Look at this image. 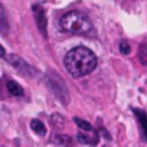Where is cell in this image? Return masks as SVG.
<instances>
[{
    "label": "cell",
    "instance_id": "5b68a950",
    "mask_svg": "<svg viewBox=\"0 0 147 147\" xmlns=\"http://www.w3.org/2000/svg\"><path fill=\"white\" fill-rule=\"evenodd\" d=\"M33 15H35V20H36V26L40 30V33L43 36H46V26H48V19L45 15V10L42 9L40 5H35L33 6Z\"/></svg>",
    "mask_w": 147,
    "mask_h": 147
},
{
    "label": "cell",
    "instance_id": "8992f818",
    "mask_svg": "<svg viewBox=\"0 0 147 147\" xmlns=\"http://www.w3.org/2000/svg\"><path fill=\"white\" fill-rule=\"evenodd\" d=\"M98 137L100 136H98V133L94 128H91V130H80V133H78V140L81 143L90 144V146L98 144V140H100Z\"/></svg>",
    "mask_w": 147,
    "mask_h": 147
},
{
    "label": "cell",
    "instance_id": "5bb4252c",
    "mask_svg": "<svg viewBox=\"0 0 147 147\" xmlns=\"http://www.w3.org/2000/svg\"><path fill=\"white\" fill-rule=\"evenodd\" d=\"M118 48H120V52H121L123 55H128V53L131 52V46H130V43H128L127 40H121L120 45H118Z\"/></svg>",
    "mask_w": 147,
    "mask_h": 147
},
{
    "label": "cell",
    "instance_id": "6da1fadb",
    "mask_svg": "<svg viewBox=\"0 0 147 147\" xmlns=\"http://www.w3.org/2000/svg\"><path fill=\"white\" fill-rule=\"evenodd\" d=\"M97 63L98 61L95 53L85 46H78L71 49L63 59V65L66 71L75 78H81L91 74L97 68Z\"/></svg>",
    "mask_w": 147,
    "mask_h": 147
},
{
    "label": "cell",
    "instance_id": "30bf717a",
    "mask_svg": "<svg viewBox=\"0 0 147 147\" xmlns=\"http://www.w3.org/2000/svg\"><path fill=\"white\" fill-rule=\"evenodd\" d=\"M52 143L55 144H59V146H69L72 143L71 137L69 136H65V134H53L52 138H51Z\"/></svg>",
    "mask_w": 147,
    "mask_h": 147
},
{
    "label": "cell",
    "instance_id": "3957f363",
    "mask_svg": "<svg viewBox=\"0 0 147 147\" xmlns=\"http://www.w3.org/2000/svg\"><path fill=\"white\" fill-rule=\"evenodd\" d=\"M45 80H46V85L51 90V92L63 105H68V102H69V92H68V88H66L65 82L62 81V78L58 77L55 72H49V74H46Z\"/></svg>",
    "mask_w": 147,
    "mask_h": 147
},
{
    "label": "cell",
    "instance_id": "9c48e42d",
    "mask_svg": "<svg viewBox=\"0 0 147 147\" xmlns=\"http://www.w3.org/2000/svg\"><path fill=\"white\" fill-rule=\"evenodd\" d=\"M30 128L36 136H45L46 134V127L40 120H32L30 121Z\"/></svg>",
    "mask_w": 147,
    "mask_h": 147
},
{
    "label": "cell",
    "instance_id": "7a4b0ae2",
    "mask_svg": "<svg viewBox=\"0 0 147 147\" xmlns=\"http://www.w3.org/2000/svg\"><path fill=\"white\" fill-rule=\"evenodd\" d=\"M61 29L66 33L71 35H80V36H87V38H94L97 33L92 22L82 15L81 12L72 10L68 12L62 16L61 19Z\"/></svg>",
    "mask_w": 147,
    "mask_h": 147
},
{
    "label": "cell",
    "instance_id": "ba28073f",
    "mask_svg": "<svg viewBox=\"0 0 147 147\" xmlns=\"http://www.w3.org/2000/svg\"><path fill=\"white\" fill-rule=\"evenodd\" d=\"M6 87H7V91H9L12 95H15V97H22V95L25 94V90H23L16 81H9V82L6 84Z\"/></svg>",
    "mask_w": 147,
    "mask_h": 147
},
{
    "label": "cell",
    "instance_id": "7c38bea8",
    "mask_svg": "<svg viewBox=\"0 0 147 147\" xmlns=\"http://www.w3.org/2000/svg\"><path fill=\"white\" fill-rule=\"evenodd\" d=\"M74 121H75V124L78 125V128L80 130H91L92 128V125L88 123V121H85V120H81V118H74Z\"/></svg>",
    "mask_w": 147,
    "mask_h": 147
},
{
    "label": "cell",
    "instance_id": "277c9868",
    "mask_svg": "<svg viewBox=\"0 0 147 147\" xmlns=\"http://www.w3.org/2000/svg\"><path fill=\"white\" fill-rule=\"evenodd\" d=\"M5 59L18 71V72H20V74H23V75H33L35 74V71H33V68L25 61V59H22L20 56H18V55H15V53H10V55H6L5 56Z\"/></svg>",
    "mask_w": 147,
    "mask_h": 147
},
{
    "label": "cell",
    "instance_id": "9a60e30c",
    "mask_svg": "<svg viewBox=\"0 0 147 147\" xmlns=\"http://www.w3.org/2000/svg\"><path fill=\"white\" fill-rule=\"evenodd\" d=\"M5 56H6V51L2 45H0V58H5Z\"/></svg>",
    "mask_w": 147,
    "mask_h": 147
},
{
    "label": "cell",
    "instance_id": "52a82bcc",
    "mask_svg": "<svg viewBox=\"0 0 147 147\" xmlns=\"http://www.w3.org/2000/svg\"><path fill=\"white\" fill-rule=\"evenodd\" d=\"M133 113H134V115H136V118H137V121H138V124L141 127L144 138L147 140V114L143 110H140V108H133Z\"/></svg>",
    "mask_w": 147,
    "mask_h": 147
},
{
    "label": "cell",
    "instance_id": "4fadbf2b",
    "mask_svg": "<svg viewBox=\"0 0 147 147\" xmlns=\"http://www.w3.org/2000/svg\"><path fill=\"white\" fill-rule=\"evenodd\" d=\"M51 120H52V125H53L55 128H58V127L61 128V127L63 125V123H65V120H63L59 114H53Z\"/></svg>",
    "mask_w": 147,
    "mask_h": 147
},
{
    "label": "cell",
    "instance_id": "8fae6325",
    "mask_svg": "<svg viewBox=\"0 0 147 147\" xmlns=\"http://www.w3.org/2000/svg\"><path fill=\"white\" fill-rule=\"evenodd\" d=\"M9 30V22H7V18H6V13L0 5V32L2 33H7Z\"/></svg>",
    "mask_w": 147,
    "mask_h": 147
}]
</instances>
